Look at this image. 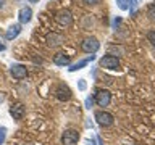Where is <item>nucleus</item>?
<instances>
[{
  "label": "nucleus",
  "instance_id": "nucleus-4",
  "mask_svg": "<svg viewBox=\"0 0 155 145\" xmlns=\"http://www.w3.org/2000/svg\"><path fill=\"white\" fill-rule=\"evenodd\" d=\"M94 100L99 106H108L111 102V94L107 89H99V90H95Z\"/></svg>",
  "mask_w": 155,
  "mask_h": 145
},
{
  "label": "nucleus",
  "instance_id": "nucleus-13",
  "mask_svg": "<svg viewBox=\"0 0 155 145\" xmlns=\"http://www.w3.org/2000/svg\"><path fill=\"white\" fill-rule=\"evenodd\" d=\"M94 58H95L94 55H91L89 58H84V60H79L78 63H74V65H71L70 68H68V71H70V72H74V71H79V69H82V68L89 65V61H92Z\"/></svg>",
  "mask_w": 155,
  "mask_h": 145
},
{
  "label": "nucleus",
  "instance_id": "nucleus-24",
  "mask_svg": "<svg viewBox=\"0 0 155 145\" xmlns=\"http://www.w3.org/2000/svg\"><path fill=\"white\" fill-rule=\"evenodd\" d=\"M5 100V92H0V103H3Z\"/></svg>",
  "mask_w": 155,
  "mask_h": 145
},
{
  "label": "nucleus",
  "instance_id": "nucleus-21",
  "mask_svg": "<svg viewBox=\"0 0 155 145\" xmlns=\"http://www.w3.org/2000/svg\"><path fill=\"white\" fill-rule=\"evenodd\" d=\"M149 18H150V19H155V5L149 8Z\"/></svg>",
  "mask_w": 155,
  "mask_h": 145
},
{
  "label": "nucleus",
  "instance_id": "nucleus-1",
  "mask_svg": "<svg viewBox=\"0 0 155 145\" xmlns=\"http://www.w3.org/2000/svg\"><path fill=\"white\" fill-rule=\"evenodd\" d=\"M81 48H82V52H86V53H95L97 50L100 48V42L97 40L95 37H87L84 39V40L81 42Z\"/></svg>",
  "mask_w": 155,
  "mask_h": 145
},
{
  "label": "nucleus",
  "instance_id": "nucleus-7",
  "mask_svg": "<svg viewBox=\"0 0 155 145\" xmlns=\"http://www.w3.org/2000/svg\"><path fill=\"white\" fill-rule=\"evenodd\" d=\"M10 72H12V76L15 79H24V77L28 76V69L24 65H19V63H13L12 66H10Z\"/></svg>",
  "mask_w": 155,
  "mask_h": 145
},
{
  "label": "nucleus",
  "instance_id": "nucleus-28",
  "mask_svg": "<svg viewBox=\"0 0 155 145\" xmlns=\"http://www.w3.org/2000/svg\"><path fill=\"white\" fill-rule=\"evenodd\" d=\"M3 5H5V0H0V8H2Z\"/></svg>",
  "mask_w": 155,
  "mask_h": 145
},
{
  "label": "nucleus",
  "instance_id": "nucleus-6",
  "mask_svg": "<svg viewBox=\"0 0 155 145\" xmlns=\"http://www.w3.org/2000/svg\"><path fill=\"white\" fill-rule=\"evenodd\" d=\"M55 21L60 24V26H71V23H73V14H71L70 10L63 8V10H60V11H57Z\"/></svg>",
  "mask_w": 155,
  "mask_h": 145
},
{
  "label": "nucleus",
  "instance_id": "nucleus-17",
  "mask_svg": "<svg viewBox=\"0 0 155 145\" xmlns=\"http://www.w3.org/2000/svg\"><path fill=\"white\" fill-rule=\"evenodd\" d=\"M5 137H7V127H5V126H2V127H0V145H3Z\"/></svg>",
  "mask_w": 155,
  "mask_h": 145
},
{
  "label": "nucleus",
  "instance_id": "nucleus-20",
  "mask_svg": "<svg viewBox=\"0 0 155 145\" xmlns=\"http://www.w3.org/2000/svg\"><path fill=\"white\" fill-rule=\"evenodd\" d=\"M147 37H149V40L152 42V45L155 47V31H149V34H147Z\"/></svg>",
  "mask_w": 155,
  "mask_h": 145
},
{
  "label": "nucleus",
  "instance_id": "nucleus-9",
  "mask_svg": "<svg viewBox=\"0 0 155 145\" xmlns=\"http://www.w3.org/2000/svg\"><path fill=\"white\" fill-rule=\"evenodd\" d=\"M45 42H47L48 47H58L65 42V37L58 32H48L47 37H45Z\"/></svg>",
  "mask_w": 155,
  "mask_h": 145
},
{
  "label": "nucleus",
  "instance_id": "nucleus-10",
  "mask_svg": "<svg viewBox=\"0 0 155 145\" xmlns=\"http://www.w3.org/2000/svg\"><path fill=\"white\" fill-rule=\"evenodd\" d=\"M24 113H26V108H24L23 103H13L10 106V114L13 116V119H16V121L23 119Z\"/></svg>",
  "mask_w": 155,
  "mask_h": 145
},
{
  "label": "nucleus",
  "instance_id": "nucleus-22",
  "mask_svg": "<svg viewBox=\"0 0 155 145\" xmlns=\"http://www.w3.org/2000/svg\"><path fill=\"white\" fill-rule=\"evenodd\" d=\"M86 5H97V3H100L102 0H82Z\"/></svg>",
  "mask_w": 155,
  "mask_h": 145
},
{
  "label": "nucleus",
  "instance_id": "nucleus-29",
  "mask_svg": "<svg viewBox=\"0 0 155 145\" xmlns=\"http://www.w3.org/2000/svg\"><path fill=\"white\" fill-rule=\"evenodd\" d=\"M29 2H39V0H29Z\"/></svg>",
  "mask_w": 155,
  "mask_h": 145
},
{
  "label": "nucleus",
  "instance_id": "nucleus-16",
  "mask_svg": "<svg viewBox=\"0 0 155 145\" xmlns=\"http://www.w3.org/2000/svg\"><path fill=\"white\" fill-rule=\"evenodd\" d=\"M142 3V0H129V10L131 13H136V10H137V7Z\"/></svg>",
  "mask_w": 155,
  "mask_h": 145
},
{
  "label": "nucleus",
  "instance_id": "nucleus-26",
  "mask_svg": "<svg viewBox=\"0 0 155 145\" xmlns=\"http://www.w3.org/2000/svg\"><path fill=\"white\" fill-rule=\"evenodd\" d=\"M2 50H5V44L0 42V52H2Z\"/></svg>",
  "mask_w": 155,
  "mask_h": 145
},
{
  "label": "nucleus",
  "instance_id": "nucleus-14",
  "mask_svg": "<svg viewBox=\"0 0 155 145\" xmlns=\"http://www.w3.org/2000/svg\"><path fill=\"white\" fill-rule=\"evenodd\" d=\"M19 32H21V24H12V26L7 29V34H5V37H7L8 40H12V39H15Z\"/></svg>",
  "mask_w": 155,
  "mask_h": 145
},
{
  "label": "nucleus",
  "instance_id": "nucleus-11",
  "mask_svg": "<svg viewBox=\"0 0 155 145\" xmlns=\"http://www.w3.org/2000/svg\"><path fill=\"white\" fill-rule=\"evenodd\" d=\"M70 61H71V56L65 52H58L53 55V63H55L57 66H68Z\"/></svg>",
  "mask_w": 155,
  "mask_h": 145
},
{
  "label": "nucleus",
  "instance_id": "nucleus-25",
  "mask_svg": "<svg viewBox=\"0 0 155 145\" xmlns=\"http://www.w3.org/2000/svg\"><path fill=\"white\" fill-rule=\"evenodd\" d=\"M87 145H95V140H87Z\"/></svg>",
  "mask_w": 155,
  "mask_h": 145
},
{
  "label": "nucleus",
  "instance_id": "nucleus-5",
  "mask_svg": "<svg viewBox=\"0 0 155 145\" xmlns=\"http://www.w3.org/2000/svg\"><path fill=\"white\" fill-rule=\"evenodd\" d=\"M95 119H97V123H99L102 127H108V126L113 124V114L108 113V111H104V110H100V111H95Z\"/></svg>",
  "mask_w": 155,
  "mask_h": 145
},
{
  "label": "nucleus",
  "instance_id": "nucleus-12",
  "mask_svg": "<svg viewBox=\"0 0 155 145\" xmlns=\"http://www.w3.org/2000/svg\"><path fill=\"white\" fill-rule=\"evenodd\" d=\"M19 23L21 24H26L31 21V18H32V10L29 8V7H23L21 10H19Z\"/></svg>",
  "mask_w": 155,
  "mask_h": 145
},
{
  "label": "nucleus",
  "instance_id": "nucleus-2",
  "mask_svg": "<svg viewBox=\"0 0 155 145\" xmlns=\"http://www.w3.org/2000/svg\"><path fill=\"white\" fill-rule=\"evenodd\" d=\"M79 142V132L74 129H66L61 134V143L63 145H78Z\"/></svg>",
  "mask_w": 155,
  "mask_h": 145
},
{
  "label": "nucleus",
  "instance_id": "nucleus-19",
  "mask_svg": "<svg viewBox=\"0 0 155 145\" xmlns=\"http://www.w3.org/2000/svg\"><path fill=\"white\" fill-rule=\"evenodd\" d=\"M84 103H86V108H89V110H91V108H92V105H94V98H92V97H87Z\"/></svg>",
  "mask_w": 155,
  "mask_h": 145
},
{
  "label": "nucleus",
  "instance_id": "nucleus-23",
  "mask_svg": "<svg viewBox=\"0 0 155 145\" xmlns=\"http://www.w3.org/2000/svg\"><path fill=\"white\" fill-rule=\"evenodd\" d=\"M120 23H121V18H115L113 19V26L115 27H116V24H120Z\"/></svg>",
  "mask_w": 155,
  "mask_h": 145
},
{
  "label": "nucleus",
  "instance_id": "nucleus-15",
  "mask_svg": "<svg viewBox=\"0 0 155 145\" xmlns=\"http://www.w3.org/2000/svg\"><path fill=\"white\" fill-rule=\"evenodd\" d=\"M116 5H118V8L123 10V11L129 10V0H116Z\"/></svg>",
  "mask_w": 155,
  "mask_h": 145
},
{
  "label": "nucleus",
  "instance_id": "nucleus-3",
  "mask_svg": "<svg viewBox=\"0 0 155 145\" xmlns=\"http://www.w3.org/2000/svg\"><path fill=\"white\" fill-rule=\"evenodd\" d=\"M99 65H100V68H105V69H118L120 68V60H118V56L105 55V56L100 58Z\"/></svg>",
  "mask_w": 155,
  "mask_h": 145
},
{
  "label": "nucleus",
  "instance_id": "nucleus-27",
  "mask_svg": "<svg viewBox=\"0 0 155 145\" xmlns=\"http://www.w3.org/2000/svg\"><path fill=\"white\" fill-rule=\"evenodd\" d=\"M97 140H99V143H100V145H104V142H102V139L99 137V135H97Z\"/></svg>",
  "mask_w": 155,
  "mask_h": 145
},
{
  "label": "nucleus",
  "instance_id": "nucleus-8",
  "mask_svg": "<svg viewBox=\"0 0 155 145\" xmlns=\"http://www.w3.org/2000/svg\"><path fill=\"white\" fill-rule=\"evenodd\" d=\"M71 95H73V94H71V89H70L68 85H65V84H60V85H58L57 89H55V97H57V98L60 100V102L70 100Z\"/></svg>",
  "mask_w": 155,
  "mask_h": 145
},
{
  "label": "nucleus",
  "instance_id": "nucleus-18",
  "mask_svg": "<svg viewBox=\"0 0 155 145\" xmlns=\"http://www.w3.org/2000/svg\"><path fill=\"white\" fill-rule=\"evenodd\" d=\"M78 89H79L81 92H84L87 89V84H86V79H79L78 81Z\"/></svg>",
  "mask_w": 155,
  "mask_h": 145
}]
</instances>
